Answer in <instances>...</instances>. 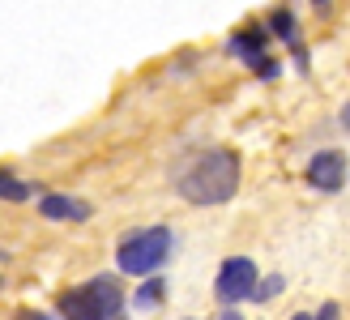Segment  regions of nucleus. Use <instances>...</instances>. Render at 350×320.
Segmentation results:
<instances>
[{
	"label": "nucleus",
	"mask_w": 350,
	"mask_h": 320,
	"mask_svg": "<svg viewBox=\"0 0 350 320\" xmlns=\"http://www.w3.org/2000/svg\"><path fill=\"white\" fill-rule=\"evenodd\" d=\"M282 286H286V278H282V274H269V278L256 286V295H252V299H256V304H269L273 295H282Z\"/></svg>",
	"instance_id": "obj_10"
},
{
	"label": "nucleus",
	"mask_w": 350,
	"mask_h": 320,
	"mask_svg": "<svg viewBox=\"0 0 350 320\" xmlns=\"http://www.w3.org/2000/svg\"><path fill=\"white\" fill-rule=\"evenodd\" d=\"M0 197H5V201H30V184L13 180L9 171H0Z\"/></svg>",
	"instance_id": "obj_8"
},
{
	"label": "nucleus",
	"mask_w": 350,
	"mask_h": 320,
	"mask_svg": "<svg viewBox=\"0 0 350 320\" xmlns=\"http://www.w3.org/2000/svg\"><path fill=\"white\" fill-rule=\"evenodd\" d=\"M256 265L248 256H231V261H222V269L214 278V295L222 299V304H243V299H252L256 295Z\"/></svg>",
	"instance_id": "obj_4"
},
{
	"label": "nucleus",
	"mask_w": 350,
	"mask_h": 320,
	"mask_svg": "<svg viewBox=\"0 0 350 320\" xmlns=\"http://www.w3.org/2000/svg\"><path fill=\"white\" fill-rule=\"evenodd\" d=\"M39 213L51 222H85L90 218V205L77 201V197H60V192H47V197L39 201Z\"/></svg>",
	"instance_id": "obj_7"
},
{
	"label": "nucleus",
	"mask_w": 350,
	"mask_h": 320,
	"mask_svg": "<svg viewBox=\"0 0 350 320\" xmlns=\"http://www.w3.org/2000/svg\"><path fill=\"white\" fill-rule=\"evenodd\" d=\"M60 316L64 320H120L124 316V291H120V282L111 274H98L60 295Z\"/></svg>",
	"instance_id": "obj_2"
},
{
	"label": "nucleus",
	"mask_w": 350,
	"mask_h": 320,
	"mask_svg": "<svg viewBox=\"0 0 350 320\" xmlns=\"http://www.w3.org/2000/svg\"><path fill=\"white\" fill-rule=\"evenodd\" d=\"M222 320H243V316L239 312H222Z\"/></svg>",
	"instance_id": "obj_16"
},
{
	"label": "nucleus",
	"mask_w": 350,
	"mask_h": 320,
	"mask_svg": "<svg viewBox=\"0 0 350 320\" xmlns=\"http://www.w3.org/2000/svg\"><path fill=\"white\" fill-rule=\"evenodd\" d=\"M159 299H163V282H159V278H150L146 286L137 291V299H133V304H137V308L146 312V308H154V304H159Z\"/></svg>",
	"instance_id": "obj_9"
},
{
	"label": "nucleus",
	"mask_w": 350,
	"mask_h": 320,
	"mask_svg": "<svg viewBox=\"0 0 350 320\" xmlns=\"http://www.w3.org/2000/svg\"><path fill=\"white\" fill-rule=\"evenodd\" d=\"M17 320H47V316H43V312H22Z\"/></svg>",
	"instance_id": "obj_14"
},
{
	"label": "nucleus",
	"mask_w": 350,
	"mask_h": 320,
	"mask_svg": "<svg viewBox=\"0 0 350 320\" xmlns=\"http://www.w3.org/2000/svg\"><path fill=\"white\" fill-rule=\"evenodd\" d=\"M317 320H342V308H338V304H325V308L317 312Z\"/></svg>",
	"instance_id": "obj_12"
},
{
	"label": "nucleus",
	"mask_w": 350,
	"mask_h": 320,
	"mask_svg": "<svg viewBox=\"0 0 350 320\" xmlns=\"http://www.w3.org/2000/svg\"><path fill=\"white\" fill-rule=\"evenodd\" d=\"M291 320H317V316H308V312H295V316H291Z\"/></svg>",
	"instance_id": "obj_15"
},
{
	"label": "nucleus",
	"mask_w": 350,
	"mask_h": 320,
	"mask_svg": "<svg viewBox=\"0 0 350 320\" xmlns=\"http://www.w3.org/2000/svg\"><path fill=\"white\" fill-rule=\"evenodd\" d=\"M231 51H235L239 60H248V64L256 68L260 77H273V73H278V64H273V60H265V39H260L256 30H243V34H235V39H231Z\"/></svg>",
	"instance_id": "obj_6"
},
{
	"label": "nucleus",
	"mask_w": 350,
	"mask_h": 320,
	"mask_svg": "<svg viewBox=\"0 0 350 320\" xmlns=\"http://www.w3.org/2000/svg\"><path fill=\"white\" fill-rule=\"evenodd\" d=\"M175 188H180V197L192 201V205H222V201H231L235 188H239V154H231V150H205V154H197L180 171Z\"/></svg>",
	"instance_id": "obj_1"
},
{
	"label": "nucleus",
	"mask_w": 350,
	"mask_h": 320,
	"mask_svg": "<svg viewBox=\"0 0 350 320\" xmlns=\"http://www.w3.org/2000/svg\"><path fill=\"white\" fill-rule=\"evenodd\" d=\"M346 175H350V163H346L342 150H321V154L308 158V184L317 192H342Z\"/></svg>",
	"instance_id": "obj_5"
},
{
	"label": "nucleus",
	"mask_w": 350,
	"mask_h": 320,
	"mask_svg": "<svg viewBox=\"0 0 350 320\" xmlns=\"http://www.w3.org/2000/svg\"><path fill=\"white\" fill-rule=\"evenodd\" d=\"M317 5H325V0H317Z\"/></svg>",
	"instance_id": "obj_17"
},
{
	"label": "nucleus",
	"mask_w": 350,
	"mask_h": 320,
	"mask_svg": "<svg viewBox=\"0 0 350 320\" xmlns=\"http://www.w3.org/2000/svg\"><path fill=\"white\" fill-rule=\"evenodd\" d=\"M273 30L282 34V39H295V22H291V13H273Z\"/></svg>",
	"instance_id": "obj_11"
},
{
	"label": "nucleus",
	"mask_w": 350,
	"mask_h": 320,
	"mask_svg": "<svg viewBox=\"0 0 350 320\" xmlns=\"http://www.w3.org/2000/svg\"><path fill=\"white\" fill-rule=\"evenodd\" d=\"M342 129H346V133H350V103H346V107H342Z\"/></svg>",
	"instance_id": "obj_13"
},
{
	"label": "nucleus",
	"mask_w": 350,
	"mask_h": 320,
	"mask_svg": "<svg viewBox=\"0 0 350 320\" xmlns=\"http://www.w3.org/2000/svg\"><path fill=\"white\" fill-rule=\"evenodd\" d=\"M171 243L175 235L167 226H142V230H129L116 248V265L120 274H133V278H146L154 269H163V261L171 256Z\"/></svg>",
	"instance_id": "obj_3"
}]
</instances>
